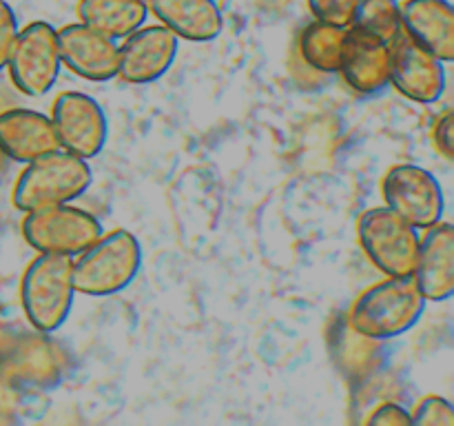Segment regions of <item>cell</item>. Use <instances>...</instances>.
<instances>
[{
  "mask_svg": "<svg viewBox=\"0 0 454 426\" xmlns=\"http://www.w3.org/2000/svg\"><path fill=\"white\" fill-rule=\"evenodd\" d=\"M412 415V424L421 426H454V411L452 404L448 399L439 398V395H426L419 404H417Z\"/></svg>",
  "mask_w": 454,
  "mask_h": 426,
  "instance_id": "21",
  "label": "cell"
},
{
  "mask_svg": "<svg viewBox=\"0 0 454 426\" xmlns=\"http://www.w3.org/2000/svg\"><path fill=\"white\" fill-rule=\"evenodd\" d=\"M80 22L114 40L127 38L149 18L145 0H78Z\"/></svg>",
  "mask_w": 454,
  "mask_h": 426,
  "instance_id": "18",
  "label": "cell"
},
{
  "mask_svg": "<svg viewBox=\"0 0 454 426\" xmlns=\"http://www.w3.org/2000/svg\"><path fill=\"white\" fill-rule=\"evenodd\" d=\"M49 118L56 131L58 146L78 158H96L109 136L105 109L96 98L82 91L58 93Z\"/></svg>",
  "mask_w": 454,
  "mask_h": 426,
  "instance_id": "9",
  "label": "cell"
},
{
  "mask_svg": "<svg viewBox=\"0 0 454 426\" xmlns=\"http://www.w3.org/2000/svg\"><path fill=\"white\" fill-rule=\"evenodd\" d=\"M58 34L49 22H29L18 29L16 43L9 53V78L20 93L29 98L44 96L60 75Z\"/></svg>",
  "mask_w": 454,
  "mask_h": 426,
  "instance_id": "7",
  "label": "cell"
},
{
  "mask_svg": "<svg viewBox=\"0 0 454 426\" xmlns=\"http://www.w3.org/2000/svg\"><path fill=\"white\" fill-rule=\"evenodd\" d=\"M180 40L162 25H142L118 47V78L129 84H149L173 67Z\"/></svg>",
  "mask_w": 454,
  "mask_h": 426,
  "instance_id": "11",
  "label": "cell"
},
{
  "mask_svg": "<svg viewBox=\"0 0 454 426\" xmlns=\"http://www.w3.org/2000/svg\"><path fill=\"white\" fill-rule=\"evenodd\" d=\"M368 424L377 426H408L412 424V415L403 406L395 402H384L368 415Z\"/></svg>",
  "mask_w": 454,
  "mask_h": 426,
  "instance_id": "24",
  "label": "cell"
},
{
  "mask_svg": "<svg viewBox=\"0 0 454 426\" xmlns=\"http://www.w3.org/2000/svg\"><path fill=\"white\" fill-rule=\"evenodd\" d=\"M412 280L426 302H443L454 293V226L450 222L424 229Z\"/></svg>",
  "mask_w": 454,
  "mask_h": 426,
  "instance_id": "13",
  "label": "cell"
},
{
  "mask_svg": "<svg viewBox=\"0 0 454 426\" xmlns=\"http://www.w3.org/2000/svg\"><path fill=\"white\" fill-rule=\"evenodd\" d=\"M18 36V20L13 9L4 0H0V71L7 67L9 53Z\"/></svg>",
  "mask_w": 454,
  "mask_h": 426,
  "instance_id": "23",
  "label": "cell"
},
{
  "mask_svg": "<svg viewBox=\"0 0 454 426\" xmlns=\"http://www.w3.org/2000/svg\"><path fill=\"white\" fill-rule=\"evenodd\" d=\"M348 27H333L326 22H310L300 36V51L313 69L337 74L341 60V43Z\"/></svg>",
  "mask_w": 454,
  "mask_h": 426,
  "instance_id": "19",
  "label": "cell"
},
{
  "mask_svg": "<svg viewBox=\"0 0 454 426\" xmlns=\"http://www.w3.org/2000/svg\"><path fill=\"white\" fill-rule=\"evenodd\" d=\"M53 149L60 146L47 114L22 106L0 114V151L13 162L27 164Z\"/></svg>",
  "mask_w": 454,
  "mask_h": 426,
  "instance_id": "16",
  "label": "cell"
},
{
  "mask_svg": "<svg viewBox=\"0 0 454 426\" xmlns=\"http://www.w3.org/2000/svg\"><path fill=\"white\" fill-rule=\"evenodd\" d=\"M346 84L357 93L372 96L384 91L390 84L388 78V43L348 27L341 43L340 71Z\"/></svg>",
  "mask_w": 454,
  "mask_h": 426,
  "instance_id": "14",
  "label": "cell"
},
{
  "mask_svg": "<svg viewBox=\"0 0 454 426\" xmlns=\"http://www.w3.org/2000/svg\"><path fill=\"white\" fill-rule=\"evenodd\" d=\"M350 27L362 29L375 38L390 43L402 29L399 0H357Z\"/></svg>",
  "mask_w": 454,
  "mask_h": 426,
  "instance_id": "20",
  "label": "cell"
},
{
  "mask_svg": "<svg viewBox=\"0 0 454 426\" xmlns=\"http://www.w3.org/2000/svg\"><path fill=\"white\" fill-rule=\"evenodd\" d=\"M452 124H454V118L450 109L443 111V114L437 118V122H434V145H437V149L442 151L446 160H452L454 155Z\"/></svg>",
  "mask_w": 454,
  "mask_h": 426,
  "instance_id": "25",
  "label": "cell"
},
{
  "mask_svg": "<svg viewBox=\"0 0 454 426\" xmlns=\"http://www.w3.org/2000/svg\"><path fill=\"white\" fill-rule=\"evenodd\" d=\"M402 31L446 65L454 60V12L448 0H403L399 3Z\"/></svg>",
  "mask_w": 454,
  "mask_h": 426,
  "instance_id": "15",
  "label": "cell"
},
{
  "mask_svg": "<svg viewBox=\"0 0 454 426\" xmlns=\"http://www.w3.org/2000/svg\"><path fill=\"white\" fill-rule=\"evenodd\" d=\"M357 0H309L315 20L333 27H350Z\"/></svg>",
  "mask_w": 454,
  "mask_h": 426,
  "instance_id": "22",
  "label": "cell"
},
{
  "mask_svg": "<svg viewBox=\"0 0 454 426\" xmlns=\"http://www.w3.org/2000/svg\"><path fill=\"white\" fill-rule=\"evenodd\" d=\"M384 202L417 229L442 222L446 198L437 178L419 164H395L384 178Z\"/></svg>",
  "mask_w": 454,
  "mask_h": 426,
  "instance_id": "8",
  "label": "cell"
},
{
  "mask_svg": "<svg viewBox=\"0 0 454 426\" xmlns=\"http://www.w3.org/2000/svg\"><path fill=\"white\" fill-rule=\"evenodd\" d=\"M58 34L60 62L89 83H106L118 75V43L84 22H71Z\"/></svg>",
  "mask_w": 454,
  "mask_h": 426,
  "instance_id": "12",
  "label": "cell"
},
{
  "mask_svg": "<svg viewBox=\"0 0 454 426\" xmlns=\"http://www.w3.org/2000/svg\"><path fill=\"white\" fill-rule=\"evenodd\" d=\"M145 3H146V0H145Z\"/></svg>",
  "mask_w": 454,
  "mask_h": 426,
  "instance_id": "26",
  "label": "cell"
},
{
  "mask_svg": "<svg viewBox=\"0 0 454 426\" xmlns=\"http://www.w3.org/2000/svg\"><path fill=\"white\" fill-rule=\"evenodd\" d=\"M146 7L177 40L208 43L224 29V16L215 0H146Z\"/></svg>",
  "mask_w": 454,
  "mask_h": 426,
  "instance_id": "17",
  "label": "cell"
},
{
  "mask_svg": "<svg viewBox=\"0 0 454 426\" xmlns=\"http://www.w3.org/2000/svg\"><path fill=\"white\" fill-rule=\"evenodd\" d=\"M22 238L38 253L75 257L105 231L100 220L89 211L67 204L40 207L22 217Z\"/></svg>",
  "mask_w": 454,
  "mask_h": 426,
  "instance_id": "5",
  "label": "cell"
},
{
  "mask_svg": "<svg viewBox=\"0 0 454 426\" xmlns=\"http://www.w3.org/2000/svg\"><path fill=\"white\" fill-rule=\"evenodd\" d=\"M388 78L402 96L421 105L437 102L446 89L443 62L412 43L402 29L388 43Z\"/></svg>",
  "mask_w": 454,
  "mask_h": 426,
  "instance_id": "10",
  "label": "cell"
},
{
  "mask_svg": "<svg viewBox=\"0 0 454 426\" xmlns=\"http://www.w3.org/2000/svg\"><path fill=\"white\" fill-rule=\"evenodd\" d=\"M426 297L412 275H386L355 300L350 327L368 340H393L411 331L424 315Z\"/></svg>",
  "mask_w": 454,
  "mask_h": 426,
  "instance_id": "1",
  "label": "cell"
},
{
  "mask_svg": "<svg viewBox=\"0 0 454 426\" xmlns=\"http://www.w3.org/2000/svg\"><path fill=\"white\" fill-rule=\"evenodd\" d=\"M75 288L71 280V257L38 253L22 273L20 302L31 327L53 333L67 322L74 306Z\"/></svg>",
  "mask_w": 454,
  "mask_h": 426,
  "instance_id": "4",
  "label": "cell"
},
{
  "mask_svg": "<svg viewBox=\"0 0 454 426\" xmlns=\"http://www.w3.org/2000/svg\"><path fill=\"white\" fill-rule=\"evenodd\" d=\"M359 244L384 275H411L415 269L419 229L384 207H372L357 222Z\"/></svg>",
  "mask_w": 454,
  "mask_h": 426,
  "instance_id": "6",
  "label": "cell"
},
{
  "mask_svg": "<svg viewBox=\"0 0 454 426\" xmlns=\"http://www.w3.org/2000/svg\"><path fill=\"white\" fill-rule=\"evenodd\" d=\"M93 171L84 158L53 149L27 162L13 185V204L20 211L74 202L91 186Z\"/></svg>",
  "mask_w": 454,
  "mask_h": 426,
  "instance_id": "3",
  "label": "cell"
},
{
  "mask_svg": "<svg viewBox=\"0 0 454 426\" xmlns=\"http://www.w3.org/2000/svg\"><path fill=\"white\" fill-rule=\"evenodd\" d=\"M140 264V240L131 231L115 229L71 257V280L75 293L106 297L127 288L136 280Z\"/></svg>",
  "mask_w": 454,
  "mask_h": 426,
  "instance_id": "2",
  "label": "cell"
}]
</instances>
